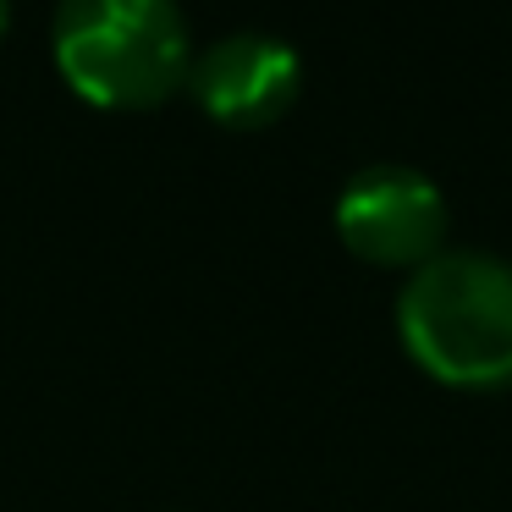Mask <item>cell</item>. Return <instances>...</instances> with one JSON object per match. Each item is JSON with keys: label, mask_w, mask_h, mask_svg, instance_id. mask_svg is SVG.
<instances>
[{"label": "cell", "mask_w": 512, "mask_h": 512, "mask_svg": "<svg viewBox=\"0 0 512 512\" xmlns=\"http://www.w3.org/2000/svg\"><path fill=\"white\" fill-rule=\"evenodd\" d=\"M6 17H12V0H0V34H6Z\"/></svg>", "instance_id": "cell-5"}, {"label": "cell", "mask_w": 512, "mask_h": 512, "mask_svg": "<svg viewBox=\"0 0 512 512\" xmlns=\"http://www.w3.org/2000/svg\"><path fill=\"white\" fill-rule=\"evenodd\" d=\"M397 336L424 375L463 391L512 386V259L441 248L397 292Z\"/></svg>", "instance_id": "cell-1"}, {"label": "cell", "mask_w": 512, "mask_h": 512, "mask_svg": "<svg viewBox=\"0 0 512 512\" xmlns=\"http://www.w3.org/2000/svg\"><path fill=\"white\" fill-rule=\"evenodd\" d=\"M298 89H303L298 50L276 34H259V28L210 39L188 67V94L199 100V111L221 127H237V133L281 122L298 100Z\"/></svg>", "instance_id": "cell-4"}, {"label": "cell", "mask_w": 512, "mask_h": 512, "mask_svg": "<svg viewBox=\"0 0 512 512\" xmlns=\"http://www.w3.org/2000/svg\"><path fill=\"white\" fill-rule=\"evenodd\" d=\"M50 50L61 78L105 111H149L193 67L177 0H56Z\"/></svg>", "instance_id": "cell-2"}, {"label": "cell", "mask_w": 512, "mask_h": 512, "mask_svg": "<svg viewBox=\"0 0 512 512\" xmlns=\"http://www.w3.org/2000/svg\"><path fill=\"white\" fill-rule=\"evenodd\" d=\"M446 221L452 215L435 177L402 160H375L336 193V237L369 265L419 270L446 248Z\"/></svg>", "instance_id": "cell-3"}]
</instances>
